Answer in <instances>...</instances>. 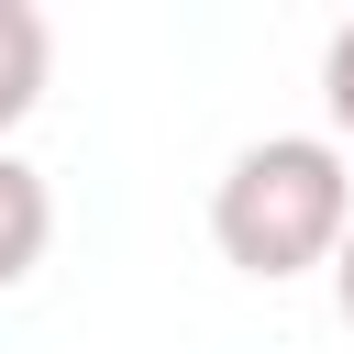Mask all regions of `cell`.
<instances>
[{
    "label": "cell",
    "mask_w": 354,
    "mask_h": 354,
    "mask_svg": "<svg viewBox=\"0 0 354 354\" xmlns=\"http://www.w3.org/2000/svg\"><path fill=\"white\" fill-rule=\"evenodd\" d=\"M44 66H55V33H44V11L33 0H0V133L44 100Z\"/></svg>",
    "instance_id": "obj_3"
},
{
    "label": "cell",
    "mask_w": 354,
    "mask_h": 354,
    "mask_svg": "<svg viewBox=\"0 0 354 354\" xmlns=\"http://www.w3.org/2000/svg\"><path fill=\"white\" fill-rule=\"evenodd\" d=\"M44 243H55V188L0 144V288H22L44 266Z\"/></svg>",
    "instance_id": "obj_2"
},
{
    "label": "cell",
    "mask_w": 354,
    "mask_h": 354,
    "mask_svg": "<svg viewBox=\"0 0 354 354\" xmlns=\"http://www.w3.org/2000/svg\"><path fill=\"white\" fill-rule=\"evenodd\" d=\"M321 100H332V122L354 133V22H343V33L321 44Z\"/></svg>",
    "instance_id": "obj_4"
},
{
    "label": "cell",
    "mask_w": 354,
    "mask_h": 354,
    "mask_svg": "<svg viewBox=\"0 0 354 354\" xmlns=\"http://www.w3.org/2000/svg\"><path fill=\"white\" fill-rule=\"evenodd\" d=\"M332 310H343V332H354V232H343V254H332Z\"/></svg>",
    "instance_id": "obj_5"
},
{
    "label": "cell",
    "mask_w": 354,
    "mask_h": 354,
    "mask_svg": "<svg viewBox=\"0 0 354 354\" xmlns=\"http://www.w3.org/2000/svg\"><path fill=\"white\" fill-rule=\"evenodd\" d=\"M343 232H354V166H343V144H321V133H266V144H243V155L221 166V188H210V243H221V266H243V277H266V288L332 266Z\"/></svg>",
    "instance_id": "obj_1"
}]
</instances>
